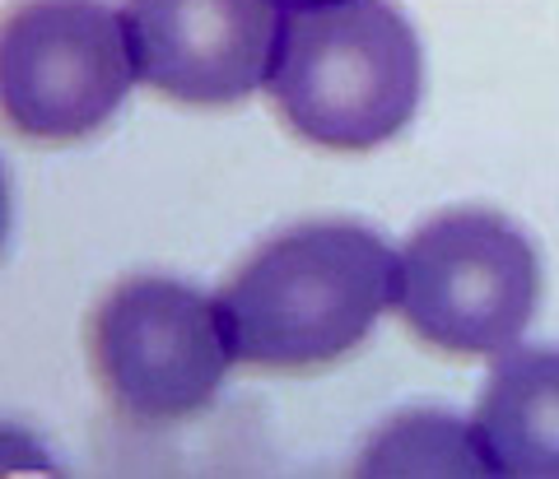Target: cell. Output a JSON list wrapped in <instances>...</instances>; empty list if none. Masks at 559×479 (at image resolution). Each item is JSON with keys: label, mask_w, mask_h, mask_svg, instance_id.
I'll list each match as a JSON object with an SVG mask.
<instances>
[{"label": "cell", "mask_w": 559, "mask_h": 479, "mask_svg": "<svg viewBox=\"0 0 559 479\" xmlns=\"http://www.w3.org/2000/svg\"><path fill=\"white\" fill-rule=\"evenodd\" d=\"M540 303V261L495 209H443L396 252V312L419 340L480 359L522 340Z\"/></svg>", "instance_id": "3"}, {"label": "cell", "mask_w": 559, "mask_h": 479, "mask_svg": "<svg viewBox=\"0 0 559 479\" xmlns=\"http://www.w3.org/2000/svg\"><path fill=\"white\" fill-rule=\"evenodd\" d=\"M10 233V182H5V168H0V242Z\"/></svg>", "instance_id": "9"}, {"label": "cell", "mask_w": 559, "mask_h": 479, "mask_svg": "<svg viewBox=\"0 0 559 479\" xmlns=\"http://www.w3.org/2000/svg\"><path fill=\"white\" fill-rule=\"evenodd\" d=\"M419 84V38L392 0H285L266 94L304 145H388L415 117Z\"/></svg>", "instance_id": "2"}, {"label": "cell", "mask_w": 559, "mask_h": 479, "mask_svg": "<svg viewBox=\"0 0 559 479\" xmlns=\"http://www.w3.org/2000/svg\"><path fill=\"white\" fill-rule=\"evenodd\" d=\"M359 470L369 475H425V470H452V475H489L485 447L476 438V423H457L448 415H411L388 423L364 452Z\"/></svg>", "instance_id": "8"}, {"label": "cell", "mask_w": 559, "mask_h": 479, "mask_svg": "<svg viewBox=\"0 0 559 479\" xmlns=\"http://www.w3.org/2000/svg\"><path fill=\"white\" fill-rule=\"evenodd\" d=\"M280 0H121L135 80L182 108H234L266 84Z\"/></svg>", "instance_id": "6"}, {"label": "cell", "mask_w": 559, "mask_h": 479, "mask_svg": "<svg viewBox=\"0 0 559 479\" xmlns=\"http://www.w3.org/2000/svg\"><path fill=\"white\" fill-rule=\"evenodd\" d=\"M135 80L108 0H14L0 14V127L70 145L108 121Z\"/></svg>", "instance_id": "4"}, {"label": "cell", "mask_w": 559, "mask_h": 479, "mask_svg": "<svg viewBox=\"0 0 559 479\" xmlns=\"http://www.w3.org/2000/svg\"><path fill=\"white\" fill-rule=\"evenodd\" d=\"M471 423L489 475L559 479V349H503Z\"/></svg>", "instance_id": "7"}, {"label": "cell", "mask_w": 559, "mask_h": 479, "mask_svg": "<svg viewBox=\"0 0 559 479\" xmlns=\"http://www.w3.org/2000/svg\"><path fill=\"white\" fill-rule=\"evenodd\" d=\"M90 363L117 415L178 423L215 400L234 354L215 298L168 275H131L90 316Z\"/></svg>", "instance_id": "5"}, {"label": "cell", "mask_w": 559, "mask_h": 479, "mask_svg": "<svg viewBox=\"0 0 559 479\" xmlns=\"http://www.w3.org/2000/svg\"><path fill=\"white\" fill-rule=\"evenodd\" d=\"M392 303L396 252L349 219L299 224L266 238L215 294L234 363L271 372L345 359Z\"/></svg>", "instance_id": "1"}]
</instances>
